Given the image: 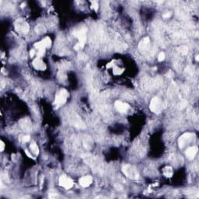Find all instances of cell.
Here are the masks:
<instances>
[{"label":"cell","mask_w":199,"mask_h":199,"mask_svg":"<svg viewBox=\"0 0 199 199\" xmlns=\"http://www.w3.org/2000/svg\"><path fill=\"white\" fill-rule=\"evenodd\" d=\"M122 172L124 173L126 177L132 180H137L139 177V174L136 168L134 167L132 165H124L122 167Z\"/></svg>","instance_id":"cell-1"},{"label":"cell","mask_w":199,"mask_h":199,"mask_svg":"<svg viewBox=\"0 0 199 199\" xmlns=\"http://www.w3.org/2000/svg\"><path fill=\"white\" fill-rule=\"evenodd\" d=\"M68 97H69V93H68L67 90H65V89L60 90L59 92H58V93L55 96V99L54 103L55 106L56 107H59L63 105L66 102Z\"/></svg>","instance_id":"cell-2"},{"label":"cell","mask_w":199,"mask_h":199,"mask_svg":"<svg viewBox=\"0 0 199 199\" xmlns=\"http://www.w3.org/2000/svg\"><path fill=\"white\" fill-rule=\"evenodd\" d=\"M76 35L77 38H78L79 42L76 45L74 48L76 50L82 49L84 47V45H85L86 40V29H81L80 30H79V31L76 33Z\"/></svg>","instance_id":"cell-3"},{"label":"cell","mask_w":199,"mask_h":199,"mask_svg":"<svg viewBox=\"0 0 199 199\" xmlns=\"http://www.w3.org/2000/svg\"><path fill=\"white\" fill-rule=\"evenodd\" d=\"M195 139V135L193 133H190V132H187L181 135L178 139V145L181 149L184 148L187 145L193 141Z\"/></svg>","instance_id":"cell-4"},{"label":"cell","mask_w":199,"mask_h":199,"mask_svg":"<svg viewBox=\"0 0 199 199\" xmlns=\"http://www.w3.org/2000/svg\"><path fill=\"white\" fill-rule=\"evenodd\" d=\"M15 28L17 31L20 34H27L29 31V26L26 21L23 19H19L15 23Z\"/></svg>","instance_id":"cell-5"},{"label":"cell","mask_w":199,"mask_h":199,"mask_svg":"<svg viewBox=\"0 0 199 199\" xmlns=\"http://www.w3.org/2000/svg\"><path fill=\"white\" fill-rule=\"evenodd\" d=\"M59 185L65 189H70L73 187V181L66 175H62L59 177Z\"/></svg>","instance_id":"cell-6"},{"label":"cell","mask_w":199,"mask_h":199,"mask_svg":"<svg viewBox=\"0 0 199 199\" xmlns=\"http://www.w3.org/2000/svg\"><path fill=\"white\" fill-rule=\"evenodd\" d=\"M51 45V40L50 39V38L47 37L45 39L40 40L39 42H37L35 43L34 47L38 50H45L46 48H50Z\"/></svg>","instance_id":"cell-7"},{"label":"cell","mask_w":199,"mask_h":199,"mask_svg":"<svg viewBox=\"0 0 199 199\" xmlns=\"http://www.w3.org/2000/svg\"><path fill=\"white\" fill-rule=\"evenodd\" d=\"M149 108L153 112L160 113L162 109L161 101L158 97H154L150 102Z\"/></svg>","instance_id":"cell-8"},{"label":"cell","mask_w":199,"mask_h":199,"mask_svg":"<svg viewBox=\"0 0 199 199\" xmlns=\"http://www.w3.org/2000/svg\"><path fill=\"white\" fill-rule=\"evenodd\" d=\"M115 105V107L119 112L121 113H124L129 109V104L127 103H124V102L121 101V100H117L114 103Z\"/></svg>","instance_id":"cell-9"},{"label":"cell","mask_w":199,"mask_h":199,"mask_svg":"<svg viewBox=\"0 0 199 199\" xmlns=\"http://www.w3.org/2000/svg\"><path fill=\"white\" fill-rule=\"evenodd\" d=\"M32 64H33L34 67L36 69H38V70L44 71L47 68L45 63L44 62V61L41 60V59H40V58H37L36 59L34 60Z\"/></svg>","instance_id":"cell-10"},{"label":"cell","mask_w":199,"mask_h":199,"mask_svg":"<svg viewBox=\"0 0 199 199\" xmlns=\"http://www.w3.org/2000/svg\"><path fill=\"white\" fill-rule=\"evenodd\" d=\"M79 182H80V185L83 187H87L92 184L93 182V177L90 175L87 176H84V177H81V178L79 180Z\"/></svg>","instance_id":"cell-11"},{"label":"cell","mask_w":199,"mask_h":199,"mask_svg":"<svg viewBox=\"0 0 199 199\" xmlns=\"http://www.w3.org/2000/svg\"><path fill=\"white\" fill-rule=\"evenodd\" d=\"M197 153H198V147L192 146V147H190V148H188L187 150H186L185 155L186 156H187V159L191 160L195 157Z\"/></svg>","instance_id":"cell-12"},{"label":"cell","mask_w":199,"mask_h":199,"mask_svg":"<svg viewBox=\"0 0 199 199\" xmlns=\"http://www.w3.org/2000/svg\"><path fill=\"white\" fill-rule=\"evenodd\" d=\"M149 45V39L148 38H145L139 44V48L142 50H145L148 48Z\"/></svg>","instance_id":"cell-13"},{"label":"cell","mask_w":199,"mask_h":199,"mask_svg":"<svg viewBox=\"0 0 199 199\" xmlns=\"http://www.w3.org/2000/svg\"><path fill=\"white\" fill-rule=\"evenodd\" d=\"M30 147L32 153H33L35 156H38V154H39V148H38V145H37L35 142H33V143H31Z\"/></svg>","instance_id":"cell-14"},{"label":"cell","mask_w":199,"mask_h":199,"mask_svg":"<svg viewBox=\"0 0 199 199\" xmlns=\"http://www.w3.org/2000/svg\"><path fill=\"white\" fill-rule=\"evenodd\" d=\"M163 174H164L166 177H170L173 175V170L171 167H168V166H166V167H165L164 169H163Z\"/></svg>","instance_id":"cell-15"},{"label":"cell","mask_w":199,"mask_h":199,"mask_svg":"<svg viewBox=\"0 0 199 199\" xmlns=\"http://www.w3.org/2000/svg\"><path fill=\"white\" fill-rule=\"evenodd\" d=\"M92 3V9H94L95 11H97L98 9V3H97L96 1H93V2H91Z\"/></svg>","instance_id":"cell-16"},{"label":"cell","mask_w":199,"mask_h":199,"mask_svg":"<svg viewBox=\"0 0 199 199\" xmlns=\"http://www.w3.org/2000/svg\"><path fill=\"white\" fill-rule=\"evenodd\" d=\"M165 57H166V56H165L164 52H161V53H160V54L159 55V56H158V60H159L160 61H163V60L165 59Z\"/></svg>","instance_id":"cell-17"},{"label":"cell","mask_w":199,"mask_h":199,"mask_svg":"<svg viewBox=\"0 0 199 199\" xmlns=\"http://www.w3.org/2000/svg\"><path fill=\"white\" fill-rule=\"evenodd\" d=\"M187 50H188V48H187V47H185V46H183V47H181V53H183V54H184V55L187 54Z\"/></svg>","instance_id":"cell-18"},{"label":"cell","mask_w":199,"mask_h":199,"mask_svg":"<svg viewBox=\"0 0 199 199\" xmlns=\"http://www.w3.org/2000/svg\"><path fill=\"white\" fill-rule=\"evenodd\" d=\"M0 149H1V151H3L5 149V144L4 142H3V141H0Z\"/></svg>","instance_id":"cell-19"},{"label":"cell","mask_w":199,"mask_h":199,"mask_svg":"<svg viewBox=\"0 0 199 199\" xmlns=\"http://www.w3.org/2000/svg\"><path fill=\"white\" fill-rule=\"evenodd\" d=\"M30 136L29 135H26V136H24V138H23V141L24 142H28L29 140H30Z\"/></svg>","instance_id":"cell-20"},{"label":"cell","mask_w":199,"mask_h":199,"mask_svg":"<svg viewBox=\"0 0 199 199\" xmlns=\"http://www.w3.org/2000/svg\"><path fill=\"white\" fill-rule=\"evenodd\" d=\"M170 16H171V13H166L163 14V17H164V18H169V17H170Z\"/></svg>","instance_id":"cell-21"},{"label":"cell","mask_w":199,"mask_h":199,"mask_svg":"<svg viewBox=\"0 0 199 199\" xmlns=\"http://www.w3.org/2000/svg\"><path fill=\"white\" fill-rule=\"evenodd\" d=\"M35 50H34V49H32L31 51H30V56H31V57H33L34 55H35Z\"/></svg>","instance_id":"cell-22"},{"label":"cell","mask_w":199,"mask_h":199,"mask_svg":"<svg viewBox=\"0 0 199 199\" xmlns=\"http://www.w3.org/2000/svg\"><path fill=\"white\" fill-rule=\"evenodd\" d=\"M196 60H197V61H198V55L196 56Z\"/></svg>","instance_id":"cell-23"}]
</instances>
